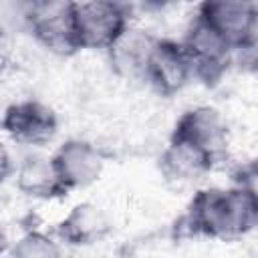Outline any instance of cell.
Returning a JSON list of instances; mask_svg holds the SVG:
<instances>
[{
    "label": "cell",
    "mask_w": 258,
    "mask_h": 258,
    "mask_svg": "<svg viewBox=\"0 0 258 258\" xmlns=\"http://www.w3.org/2000/svg\"><path fill=\"white\" fill-rule=\"evenodd\" d=\"M183 222L191 236L210 240L242 238L258 224L256 189L250 183L198 189L185 208Z\"/></svg>",
    "instance_id": "6da1fadb"
},
{
    "label": "cell",
    "mask_w": 258,
    "mask_h": 258,
    "mask_svg": "<svg viewBox=\"0 0 258 258\" xmlns=\"http://www.w3.org/2000/svg\"><path fill=\"white\" fill-rule=\"evenodd\" d=\"M196 14L206 20L234 50V60H256L258 42V6L250 0H206Z\"/></svg>",
    "instance_id": "7a4b0ae2"
},
{
    "label": "cell",
    "mask_w": 258,
    "mask_h": 258,
    "mask_svg": "<svg viewBox=\"0 0 258 258\" xmlns=\"http://www.w3.org/2000/svg\"><path fill=\"white\" fill-rule=\"evenodd\" d=\"M129 6L113 0L73 2V28L79 50H109L131 26Z\"/></svg>",
    "instance_id": "3957f363"
},
{
    "label": "cell",
    "mask_w": 258,
    "mask_h": 258,
    "mask_svg": "<svg viewBox=\"0 0 258 258\" xmlns=\"http://www.w3.org/2000/svg\"><path fill=\"white\" fill-rule=\"evenodd\" d=\"M179 44L191 64L194 79L216 83L234 62L232 46L198 14L191 18Z\"/></svg>",
    "instance_id": "277c9868"
},
{
    "label": "cell",
    "mask_w": 258,
    "mask_h": 258,
    "mask_svg": "<svg viewBox=\"0 0 258 258\" xmlns=\"http://www.w3.org/2000/svg\"><path fill=\"white\" fill-rule=\"evenodd\" d=\"M22 20L32 38L46 50L54 54H73L79 50L73 28V2H30Z\"/></svg>",
    "instance_id": "5b68a950"
},
{
    "label": "cell",
    "mask_w": 258,
    "mask_h": 258,
    "mask_svg": "<svg viewBox=\"0 0 258 258\" xmlns=\"http://www.w3.org/2000/svg\"><path fill=\"white\" fill-rule=\"evenodd\" d=\"M0 129L20 145L42 147L54 139L58 117L52 107L38 99H20L4 109Z\"/></svg>",
    "instance_id": "8992f818"
},
{
    "label": "cell",
    "mask_w": 258,
    "mask_h": 258,
    "mask_svg": "<svg viewBox=\"0 0 258 258\" xmlns=\"http://www.w3.org/2000/svg\"><path fill=\"white\" fill-rule=\"evenodd\" d=\"M169 137L185 141V143L206 151L216 161H220V157L228 149L230 129H228L224 115L216 107L198 105V107L183 111L177 117Z\"/></svg>",
    "instance_id": "52a82bcc"
},
{
    "label": "cell",
    "mask_w": 258,
    "mask_h": 258,
    "mask_svg": "<svg viewBox=\"0 0 258 258\" xmlns=\"http://www.w3.org/2000/svg\"><path fill=\"white\" fill-rule=\"evenodd\" d=\"M50 157L69 194L73 189H83L95 183L101 177L107 161L99 145L81 137L67 139L56 147L54 153H50Z\"/></svg>",
    "instance_id": "ba28073f"
},
{
    "label": "cell",
    "mask_w": 258,
    "mask_h": 258,
    "mask_svg": "<svg viewBox=\"0 0 258 258\" xmlns=\"http://www.w3.org/2000/svg\"><path fill=\"white\" fill-rule=\"evenodd\" d=\"M143 81L151 85L161 97H173L194 81L191 64L179 44V40L157 36L149 54Z\"/></svg>",
    "instance_id": "9c48e42d"
},
{
    "label": "cell",
    "mask_w": 258,
    "mask_h": 258,
    "mask_svg": "<svg viewBox=\"0 0 258 258\" xmlns=\"http://www.w3.org/2000/svg\"><path fill=\"white\" fill-rule=\"evenodd\" d=\"M54 232L56 238L69 248L99 246L111 236L113 222L101 206L93 202H79L56 224Z\"/></svg>",
    "instance_id": "30bf717a"
},
{
    "label": "cell",
    "mask_w": 258,
    "mask_h": 258,
    "mask_svg": "<svg viewBox=\"0 0 258 258\" xmlns=\"http://www.w3.org/2000/svg\"><path fill=\"white\" fill-rule=\"evenodd\" d=\"M14 181L18 191L32 200H58L69 194L56 173L52 157L36 151L20 159L14 169Z\"/></svg>",
    "instance_id": "8fae6325"
},
{
    "label": "cell",
    "mask_w": 258,
    "mask_h": 258,
    "mask_svg": "<svg viewBox=\"0 0 258 258\" xmlns=\"http://www.w3.org/2000/svg\"><path fill=\"white\" fill-rule=\"evenodd\" d=\"M216 163L218 161L206 151L171 137L159 155L161 173L167 179H173L177 183H189V181L202 179L216 167Z\"/></svg>",
    "instance_id": "7c38bea8"
},
{
    "label": "cell",
    "mask_w": 258,
    "mask_h": 258,
    "mask_svg": "<svg viewBox=\"0 0 258 258\" xmlns=\"http://www.w3.org/2000/svg\"><path fill=\"white\" fill-rule=\"evenodd\" d=\"M155 40H157L155 34H151L143 28H137V26H129L117 38V42L107 50L111 67L117 71V75H121L125 79L143 81L145 67H147V60H149Z\"/></svg>",
    "instance_id": "4fadbf2b"
},
{
    "label": "cell",
    "mask_w": 258,
    "mask_h": 258,
    "mask_svg": "<svg viewBox=\"0 0 258 258\" xmlns=\"http://www.w3.org/2000/svg\"><path fill=\"white\" fill-rule=\"evenodd\" d=\"M8 258H64V252L60 242L50 234L28 230L10 246Z\"/></svg>",
    "instance_id": "5bb4252c"
},
{
    "label": "cell",
    "mask_w": 258,
    "mask_h": 258,
    "mask_svg": "<svg viewBox=\"0 0 258 258\" xmlns=\"http://www.w3.org/2000/svg\"><path fill=\"white\" fill-rule=\"evenodd\" d=\"M14 161H12V155L8 151V147L0 141V187L8 181V177L14 173Z\"/></svg>",
    "instance_id": "9a60e30c"
},
{
    "label": "cell",
    "mask_w": 258,
    "mask_h": 258,
    "mask_svg": "<svg viewBox=\"0 0 258 258\" xmlns=\"http://www.w3.org/2000/svg\"><path fill=\"white\" fill-rule=\"evenodd\" d=\"M64 258H107V254L99 250V246H85V248H71L69 254H64Z\"/></svg>",
    "instance_id": "2e32d148"
},
{
    "label": "cell",
    "mask_w": 258,
    "mask_h": 258,
    "mask_svg": "<svg viewBox=\"0 0 258 258\" xmlns=\"http://www.w3.org/2000/svg\"><path fill=\"white\" fill-rule=\"evenodd\" d=\"M2 244H4V236H2V230H0V250H2Z\"/></svg>",
    "instance_id": "e0dca14e"
}]
</instances>
